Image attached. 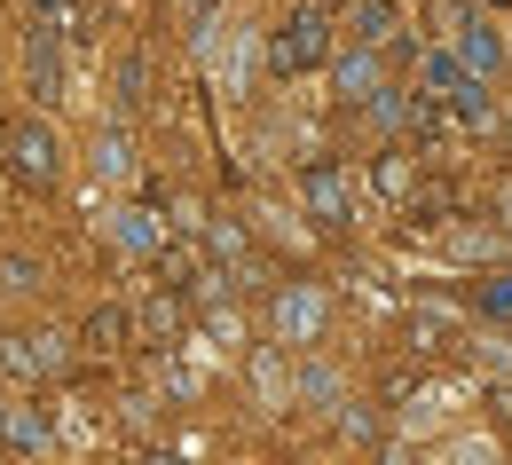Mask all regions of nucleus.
<instances>
[{
    "mask_svg": "<svg viewBox=\"0 0 512 465\" xmlns=\"http://www.w3.org/2000/svg\"><path fill=\"white\" fill-rule=\"evenodd\" d=\"M316 56H323V16H300V32H292V40H276V64L300 71V64H316Z\"/></svg>",
    "mask_w": 512,
    "mask_h": 465,
    "instance_id": "1",
    "label": "nucleus"
},
{
    "mask_svg": "<svg viewBox=\"0 0 512 465\" xmlns=\"http://www.w3.org/2000/svg\"><path fill=\"white\" fill-rule=\"evenodd\" d=\"M16 166L40 174V182L56 174V142H48V127H16Z\"/></svg>",
    "mask_w": 512,
    "mask_h": 465,
    "instance_id": "2",
    "label": "nucleus"
},
{
    "mask_svg": "<svg viewBox=\"0 0 512 465\" xmlns=\"http://www.w3.org/2000/svg\"><path fill=\"white\" fill-rule=\"evenodd\" d=\"M276 324H292V332H316V324H323V300H316V292H292V300L276 308Z\"/></svg>",
    "mask_w": 512,
    "mask_h": 465,
    "instance_id": "3",
    "label": "nucleus"
},
{
    "mask_svg": "<svg viewBox=\"0 0 512 465\" xmlns=\"http://www.w3.org/2000/svg\"><path fill=\"white\" fill-rule=\"evenodd\" d=\"M339 79H347V95H371V87H379V64H371V56H355Z\"/></svg>",
    "mask_w": 512,
    "mask_h": 465,
    "instance_id": "4",
    "label": "nucleus"
},
{
    "mask_svg": "<svg viewBox=\"0 0 512 465\" xmlns=\"http://www.w3.org/2000/svg\"><path fill=\"white\" fill-rule=\"evenodd\" d=\"M308 190H316V213H339V174H331V166H316Z\"/></svg>",
    "mask_w": 512,
    "mask_h": 465,
    "instance_id": "5",
    "label": "nucleus"
},
{
    "mask_svg": "<svg viewBox=\"0 0 512 465\" xmlns=\"http://www.w3.org/2000/svg\"><path fill=\"white\" fill-rule=\"evenodd\" d=\"M465 56H473V64L489 71V64H497V40H489V32H481V24H465Z\"/></svg>",
    "mask_w": 512,
    "mask_h": 465,
    "instance_id": "6",
    "label": "nucleus"
},
{
    "mask_svg": "<svg viewBox=\"0 0 512 465\" xmlns=\"http://www.w3.org/2000/svg\"><path fill=\"white\" fill-rule=\"evenodd\" d=\"M386 24H394V8H386V0H363V40H386Z\"/></svg>",
    "mask_w": 512,
    "mask_h": 465,
    "instance_id": "7",
    "label": "nucleus"
},
{
    "mask_svg": "<svg viewBox=\"0 0 512 465\" xmlns=\"http://www.w3.org/2000/svg\"><path fill=\"white\" fill-rule=\"evenodd\" d=\"M489 300H497V308H512V284H505V292H489Z\"/></svg>",
    "mask_w": 512,
    "mask_h": 465,
    "instance_id": "8",
    "label": "nucleus"
}]
</instances>
